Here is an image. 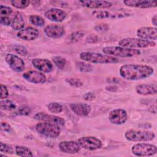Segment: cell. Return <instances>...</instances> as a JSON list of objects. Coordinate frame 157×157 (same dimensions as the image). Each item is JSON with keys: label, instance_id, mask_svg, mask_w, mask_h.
Segmentation results:
<instances>
[{"label": "cell", "instance_id": "3", "mask_svg": "<svg viewBox=\"0 0 157 157\" xmlns=\"http://www.w3.org/2000/svg\"><path fill=\"white\" fill-rule=\"evenodd\" d=\"M104 54L113 57L130 58L140 54L139 50L135 48H129L120 46H109L102 48Z\"/></svg>", "mask_w": 157, "mask_h": 157}, {"label": "cell", "instance_id": "5", "mask_svg": "<svg viewBox=\"0 0 157 157\" xmlns=\"http://www.w3.org/2000/svg\"><path fill=\"white\" fill-rule=\"evenodd\" d=\"M36 129L39 134L50 138H56L60 134L59 125L47 121H42L37 123Z\"/></svg>", "mask_w": 157, "mask_h": 157}, {"label": "cell", "instance_id": "42", "mask_svg": "<svg viewBox=\"0 0 157 157\" xmlns=\"http://www.w3.org/2000/svg\"><path fill=\"white\" fill-rule=\"evenodd\" d=\"M83 98L85 101H92V100L94 99L95 98H96V96L92 92H88V93H86L83 96Z\"/></svg>", "mask_w": 157, "mask_h": 157}, {"label": "cell", "instance_id": "4", "mask_svg": "<svg viewBox=\"0 0 157 157\" xmlns=\"http://www.w3.org/2000/svg\"><path fill=\"white\" fill-rule=\"evenodd\" d=\"M124 137L132 142H148L155 138V134L150 131L129 129L124 133Z\"/></svg>", "mask_w": 157, "mask_h": 157}, {"label": "cell", "instance_id": "38", "mask_svg": "<svg viewBox=\"0 0 157 157\" xmlns=\"http://www.w3.org/2000/svg\"><path fill=\"white\" fill-rule=\"evenodd\" d=\"M1 99H6L9 96L8 90L3 84H1Z\"/></svg>", "mask_w": 157, "mask_h": 157}, {"label": "cell", "instance_id": "27", "mask_svg": "<svg viewBox=\"0 0 157 157\" xmlns=\"http://www.w3.org/2000/svg\"><path fill=\"white\" fill-rule=\"evenodd\" d=\"M29 19L31 23L37 27H42L45 23V20L41 16L37 15H31Z\"/></svg>", "mask_w": 157, "mask_h": 157}, {"label": "cell", "instance_id": "36", "mask_svg": "<svg viewBox=\"0 0 157 157\" xmlns=\"http://www.w3.org/2000/svg\"><path fill=\"white\" fill-rule=\"evenodd\" d=\"M13 50L21 56H26L28 55V51L26 48L20 45H15L13 47Z\"/></svg>", "mask_w": 157, "mask_h": 157}, {"label": "cell", "instance_id": "8", "mask_svg": "<svg viewBox=\"0 0 157 157\" xmlns=\"http://www.w3.org/2000/svg\"><path fill=\"white\" fill-rule=\"evenodd\" d=\"M80 146L87 150H96L102 147V142L96 137L84 136L77 140Z\"/></svg>", "mask_w": 157, "mask_h": 157}, {"label": "cell", "instance_id": "15", "mask_svg": "<svg viewBox=\"0 0 157 157\" xmlns=\"http://www.w3.org/2000/svg\"><path fill=\"white\" fill-rule=\"evenodd\" d=\"M44 32L47 37L53 39L59 38L65 34L64 28L59 25H47L44 28Z\"/></svg>", "mask_w": 157, "mask_h": 157}, {"label": "cell", "instance_id": "9", "mask_svg": "<svg viewBox=\"0 0 157 157\" xmlns=\"http://www.w3.org/2000/svg\"><path fill=\"white\" fill-rule=\"evenodd\" d=\"M6 62L13 71L17 72H21L25 70V63L21 58L16 55L12 53H8L5 58Z\"/></svg>", "mask_w": 157, "mask_h": 157}, {"label": "cell", "instance_id": "35", "mask_svg": "<svg viewBox=\"0 0 157 157\" xmlns=\"http://www.w3.org/2000/svg\"><path fill=\"white\" fill-rule=\"evenodd\" d=\"M12 13V9L9 6H0V17H8Z\"/></svg>", "mask_w": 157, "mask_h": 157}, {"label": "cell", "instance_id": "17", "mask_svg": "<svg viewBox=\"0 0 157 157\" xmlns=\"http://www.w3.org/2000/svg\"><path fill=\"white\" fill-rule=\"evenodd\" d=\"M44 15L47 19L52 21L61 22L66 18V13L60 9L52 8L47 10Z\"/></svg>", "mask_w": 157, "mask_h": 157}, {"label": "cell", "instance_id": "33", "mask_svg": "<svg viewBox=\"0 0 157 157\" xmlns=\"http://www.w3.org/2000/svg\"><path fill=\"white\" fill-rule=\"evenodd\" d=\"M77 66L78 69L83 72H89L92 71V66L88 63L84 62H78L77 63Z\"/></svg>", "mask_w": 157, "mask_h": 157}, {"label": "cell", "instance_id": "14", "mask_svg": "<svg viewBox=\"0 0 157 157\" xmlns=\"http://www.w3.org/2000/svg\"><path fill=\"white\" fill-rule=\"evenodd\" d=\"M34 119L39 121H47V122H50L53 123H55L59 126H63L65 124V121L64 120L60 117H58L56 115H49L44 112H39L36 113L34 117Z\"/></svg>", "mask_w": 157, "mask_h": 157}, {"label": "cell", "instance_id": "1", "mask_svg": "<svg viewBox=\"0 0 157 157\" xmlns=\"http://www.w3.org/2000/svg\"><path fill=\"white\" fill-rule=\"evenodd\" d=\"M153 72L154 69L151 66L144 64H124L119 70L120 76L128 80H142L150 77Z\"/></svg>", "mask_w": 157, "mask_h": 157}, {"label": "cell", "instance_id": "28", "mask_svg": "<svg viewBox=\"0 0 157 157\" xmlns=\"http://www.w3.org/2000/svg\"><path fill=\"white\" fill-rule=\"evenodd\" d=\"M53 62L55 64V66L61 70H63L64 69L66 64V60L65 58L59 56H55L52 59Z\"/></svg>", "mask_w": 157, "mask_h": 157}, {"label": "cell", "instance_id": "22", "mask_svg": "<svg viewBox=\"0 0 157 157\" xmlns=\"http://www.w3.org/2000/svg\"><path fill=\"white\" fill-rule=\"evenodd\" d=\"M93 16L99 19L102 18H118V17H124L128 16V13L124 12H119V13H113L104 10H97L92 12Z\"/></svg>", "mask_w": 157, "mask_h": 157}, {"label": "cell", "instance_id": "34", "mask_svg": "<svg viewBox=\"0 0 157 157\" xmlns=\"http://www.w3.org/2000/svg\"><path fill=\"white\" fill-rule=\"evenodd\" d=\"M66 81L67 83L73 87L78 88L83 85L82 82L77 78H66Z\"/></svg>", "mask_w": 157, "mask_h": 157}, {"label": "cell", "instance_id": "46", "mask_svg": "<svg viewBox=\"0 0 157 157\" xmlns=\"http://www.w3.org/2000/svg\"><path fill=\"white\" fill-rule=\"evenodd\" d=\"M151 22L152 23L156 26L157 25V15H155L152 18H151Z\"/></svg>", "mask_w": 157, "mask_h": 157}, {"label": "cell", "instance_id": "45", "mask_svg": "<svg viewBox=\"0 0 157 157\" xmlns=\"http://www.w3.org/2000/svg\"><path fill=\"white\" fill-rule=\"evenodd\" d=\"M107 81L108 82H109L110 83H118V82L120 81L118 78H115V77H112L111 78H109L107 79Z\"/></svg>", "mask_w": 157, "mask_h": 157}, {"label": "cell", "instance_id": "40", "mask_svg": "<svg viewBox=\"0 0 157 157\" xmlns=\"http://www.w3.org/2000/svg\"><path fill=\"white\" fill-rule=\"evenodd\" d=\"M86 40V42L89 44H94L98 40V37L96 35L91 34L87 36Z\"/></svg>", "mask_w": 157, "mask_h": 157}, {"label": "cell", "instance_id": "13", "mask_svg": "<svg viewBox=\"0 0 157 157\" xmlns=\"http://www.w3.org/2000/svg\"><path fill=\"white\" fill-rule=\"evenodd\" d=\"M23 77L28 82L36 84L44 83L47 80L46 76L44 74L36 71H28L25 72L23 74Z\"/></svg>", "mask_w": 157, "mask_h": 157}, {"label": "cell", "instance_id": "11", "mask_svg": "<svg viewBox=\"0 0 157 157\" xmlns=\"http://www.w3.org/2000/svg\"><path fill=\"white\" fill-rule=\"evenodd\" d=\"M58 147L61 151L67 154H75L80 151L81 148L77 140L62 141L58 144Z\"/></svg>", "mask_w": 157, "mask_h": 157}, {"label": "cell", "instance_id": "7", "mask_svg": "<svg viewBox=\"0 0 157 157\" xmlns=\"http://www.w3.org/2000/svg\"><path fill=\"white\" fill-rule=\"evenodd\" d=\"M132 153L137 156H150L157 152L156 147L147 143H139L132 145Z\"/></svg>", "mask_w": 157, "mask_h": 157}, {"label": "cell", "instance_id": "26", "mask_svg": "<svg viewBox=\"0 0 157 157\" xmlns=\"http://www.w3.org/2000/svg\"><path fill=\"white\" fill-rule=\"evenodd\" d=\"M15 153L20 156H33L32 151L23 145H17L15 147Z\"/></svg>", "mask_w": 157, "mask_h": 157}, {"label": "cell", "instance_id": "43", "mask_svg": "<svg viewBox=\"0 0 157 157\" xmlns=\"http://www.w3.org/2000/svg\"><path fill=\"white\" fill-rule=\"evenodd\" d=\"M1 131H3L9 132L10 130L11 129V126L9 124H8L6 122H1Z\"/></svg>", "mask_w": 157, "mask_h": 157}, {"label": "cell", "instance_id": "31", "mask_svg": "<svg viewBox=\"0 0 157 157\" xmlns=\"http://www.w3.org/2000/svg\"><path fill=\"white\" fill-rule=\"evenodd\" d=\"M31 112V108L26 105H21L15 111V114L18 115H28Z\"/></svg>", "mask_w": 157, "mask_h": 157}, {"label": "cell", "instance_id": "23", "mask_svg": "<svg viewBox=\"0 0 157 157\" xmlns=\"http://www.w3.org/2000/svg\"><path fill=\"white\" fill-rule=\"evenodd\" d=\"M136 92L140 95L148 96L156 94V86L151 84H140L136 87Z\"/></svg>", "mask_w": 157, "mask_h": 157}, {"label": "cell", "instance_id": "41", "mask_svg": "<svg viewBox=\"0 0 157 157\" xmlns=\"http://www.w3.org/2000/svg\"><path fill=\"white\" fill-rule=\"evenodd\" d=\"M11 21L8 17H0V23L1 25L9 26L11 25Z\"/></svg>", "mask_w": 157, "mask_h": 157}, {"label": "cell", "instance_id": "21", "mask_svg": "<svg viewBox=\"0 0 157 157\" xmlns=\"http://www.w3.org/2000/svg\"><path fill=\"white\" fill-rule=\"evenodd\" d=\"M78 2L90 9H108L112 6V2L106 1H79Z\"/></svg>", "mask_w": 157, "mask_h": 157}, {"label": "cell", "instance_id": "12", "mask_svg": "<svg viewBox=\"0 0 157 157\" xmlns=\"http://www.w3.org/2000/svg\"><path fill=\"white\" fill-rule=\"evenodd\" d=\"M157 29L156 27H142L137 30V35L139 39L145 40H156Z\"/></svg>", "mask_w": 157, "mask_h": 157}, {"label": "cell", "instance_id": "10", "mask_svg": "<svg viewBox=\"0 0 157 157\" xmlns=\"http://www.w3.org/2000/svg\"><path fill=\"white\" fill-rule=\"evenodd\" d=\"M109 120L113 124L120 125L124 123L128 120V114L123 109H115L111 110L109 114Z\"/></svg>", "mask_w": 157, "mask_h": 157}, {"label": "cell", "instance_id": "32", "mask_svg": "<svg viewBox=\"0 0 157 157\" xmlns=\"http://www.w3.org/2000/svg\"><path fill=\"white\" fill-rule=\"evenodd\" d=\"M85 32L83 31H78L74 33H72L69 37V39L72 42H75L80 40L81 38L83 37Z\"/></svg>", "mask_w": 157, "mask_h": 157}, {"label": "cell", "instance_id": "16", "mask_svg": "<svg viewBox=\"0 0 157 157\" xmlns=\"http://www.w3.org/2000/svg\"><path fill=\"white\" fill-rule=\"evenodd\" d=\"M39 35V32L38 29L31 26H28L23 28L19 31L17 34V36L20 39L28 41L35 40L38 37Z\"/></svg>", "mask_w": 157, "mask_h": 157}, {"label": "cell", "instance_id": "24", "mask_svg": "<svg viewBox=\"0 0 157 157\" xmlns=\"http://www.w3.org/2000/svg\"><path fill=\"white\" fill-rule=\"evenodd\" d=\"M10 25L13 29L17 31H20L24 28L25 20L23 19L22 15L20 12H17L15 13L11 21Z\"/></svg>", "mask_w": 157, "mask_h": 157}, {"label": "cell", "instance_id": "19", "mask_svg": "<svg viewBox=\"0 0 157 157\" xmlns=\"http://www.w3.org/2000/svg\"><path fill=\"white\" fill-rule=\"evenodd\" d=\"M32 64L36 69L45 73H49L53 70L52 62L47 59L34 58L32 60Z\"/></svg>", "mask_w": 157, "mask_h": 157}, {"label": "cell", "instance_id": "20", "mask_svg": "<svg viewBox=\"0 0 157 157\" xmlns=\"http://www.w3.org/2000/svg\"><path fill=\"white\" fill-rule=\"evenodd\" d=\"M69 107L74 113L80 117H86L91 112V106L86 103H72L70 104Z\"/></svg>", "mask_w": 157, "mask_h": 157}, {"label": "cell", "instance_id": "39", "mask_svg": "<svg viewBox=\"0 0 157 157\" xmlns=\"http://www.w3.org/2000/svg\"><path fill=\"white\" fill-rule=\"evenodd\" d=\"M109 26L106 23H102V24H99L94 27V29L96 31L99 32H102V31H106L109 29Z\"/></svg>", "mask_w": 157, "mask_h": 157}, {"label": "cell", "instance_id": "37", "mask_svg": "<svg viewBox=\"0 0 157 157\" xmlns=\"http://www.w3.org/2000/svg\"><path fill=\"white\" fill-rule=\"evenodd\" d=\"M0 150L1 153H7V154H13V150L12 147L7 144H4L3 142H1V147Z\"/></svg>", "mask_w": 157, "mask_h": 157}, {"label": "cell", "instance_id": "25", "mask_svg": "<svg viewBox=\"0 0 157 157\" xmlns=\"http://www.w3.org/2000/svg\"><path fill=\"white\" fill-rule=\"evenodd\" d=\"M1 109L7 111H15L17 106L13 102L8 99H1L0 102Z\"/></svg>", "mask_w": 157, "mask_h": 157}, {"label": "cell", "instance_id": "2", "mask_svg": "<svg viewBox=\"0 0 157 157\" xmlns=\"http://www.w3.org/2000/svg\"><path fill=\"white\" fill-rule=\"evenodd\" d=\"M80 58L82 60L95 64H110L117 63L119 62L117 58L103 55L99 53L90 52H83L80 53Z\"/></svg>", "mask_w": 157, "mask_h": 157}, {"label": "cell", "instance_id": "6", "mask_svg": "<svg viewBox=\"0 0 157 157\" xmlns=\"http://www.w3.org/2000/svg\"><path fill=\"white\" fill-rule=\"evenodd\" d=\"M118 45L120 47L136 49L137 48L155 47L156 45V42L153 41L143 40L139 38L127 37L120 40L118 42Z\"/></svg>", "mask_w": 157, "mask_h": 157}, {"label": "cell", "instance_id": "18", "mask_svg": "<svg viewBox=\"0 0 157 157\" xmlns=\"http://www.w3.org/2000/svg\"><path fill=\"white\" fill-rule=\"evenodd\" d=\"M124 4L129 7L147 9L156 7L157 6L156 1H147V0H124Z\"/></svg>", "mask_w": 157, "mask_h": 157}, {"label": "cell", "instance_id": "44", "mask_svg": "<svg viewBox=\"0 0 157 157\" xmlns=\"http://www.w3.org/2000/svg\"><path fill=\"white\" fill-rule=\"evenodd\" d=\"M105 89L109 91H112V92H114L118 90V87L115 85H109L105 87Z\"/></svg>", "mask_w": 157, "mask_h": 157}, {"label": "cell", "instance_id": "29", "mask_svg": "<svg viewBox=\"0 0 157 157\" xmlns=\"http://www.w3.org/2000/svg\"><path fill=\"white\" fill-rule=\"evenodd\" d=\"M47 109L50 112L54 113H60L63 110L62 105L56 102H52L49 103L47 105Z\"/></svg>", "mask_w": 157, "mask_h": 157}, {"label": "cell", "instance_id": "30", "mask_svg": "<svg viewBox=\"0 0 157 157\" xmlns=\"http://www.w3.org/2000/svg\"><path fill=\"white\" fill-rule=\"evenodd\" d=\"M10 3L17 9H25L29 5L30 1L26 0H12Z\"/></svg>", "mask_w": 157, "mask_h": 157}]
</instances>
